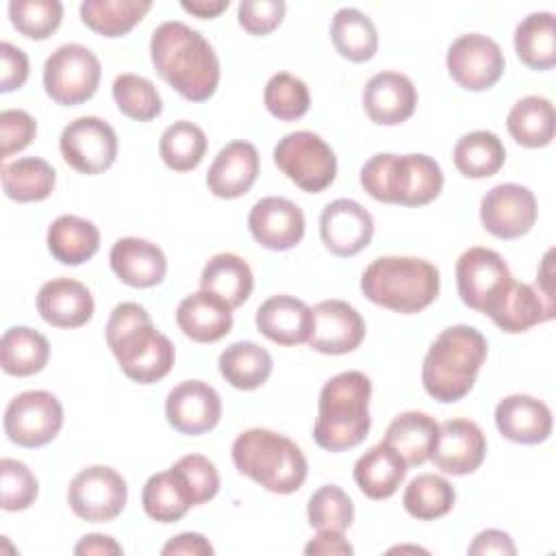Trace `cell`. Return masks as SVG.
I'll return each mask as SVG.
<instances>
[{"mask_svg": "<svg viewBox=\"0 0 556 556\" xmlns=\"http://www.w3.org/2000/svg\"><path fill=\"white\" fill-rule=\"evenodd\" d=\"M306 517L315 530L345 532L354 523L352 497L337 484H324L308 497Z\"/></svg>", "mask_w": 556, "mask_h": 556, "instance_id": "obj_46", "label": "cell"}, {"mask_svg": "<svg viewBox=\"0 0 556 556\" xmlns=\"http://www.w3.org/2000/svg\"><path fill=\"white\" fill-rule=\"evenodd\" d=\"M467 552L471 556H489V554H500V556H515L517 547L510 539L508 532L497 530V528H489L482 530L473 536V541L469 543Z\"/></svg>", "mask_w": 556, "mask_h": 556, "instance_id": "obj_53", "label": "cell"}, {"mask_svg": "<svg viewBox=\"0 0 556 556\" xmlns=\"http://www.w3.org/2000/svg\"><path fill=\"white\" fill-rule=\"evenodd\" d=\"M454 274L463 304L478 313H484L493 298L513 278L504 256L482 245L465 250L456 261Z\"/></svg>", "mask_w": 556, "mask_h": 556, "instance_id": "obj_15", "label": "cell"}, {"mask_svg": "<svg viewBox=\"0 0 556 556\" xmlns=\"http://www.w3.org/2000/svg\"><path fill=\"white\" fill-rule=\"evenodd\" d=\"M452 159L463 176L489 178L502 169L506 161V148L502 139L491 130H471L456 141Z\"/></svg>", "mask_w": 556, "mask_h": 556, "instance_id": "obj_41", "label": "cell"}, {"mask_svg": "<svg viewBox=\"0 0 556 556\" xmlns=\"http://www.w3.org/2000/svg\"><path fill=\"white\" fill-rule=\"evenodd\" d=\"M365 339V319L345 300H321L313 306V330L308 348L319 354L354 352Z\"/></svg>", "mask_w": 556, "mask_h": 556, "instance_id": "obj_19", "label": "cell"}, {"mask_svg": "<svg viewBox=\"0 0 556 556\" xmlns=\"http://www.w3.org/2000/svg\"><path fill=\"white\" fill-rule=\"evenodd\" d=\"M486 350L484 334L473 326L456 324L441 330L421 365L426 393L443 404L463 400L476 384L478 371L486 361Z\"/></svg>", "mask_w": 556, "mask_h": 556, "instance_id": "obj_3", "label": "cell"}, {"mask_svg": "<svg viewBox=\"0 0 556 556\" xmlns=\"http://www.w3.org/2000/svg\"><path fill=\"white\" fill-rule=\"evenodd\" d=\"M517 59L536 72L552 70L556 65V30L554 15L549 11H534L526 15L515 28Z\"/></svg>", "mask_w": 556, "mask_h": 556, "instance_id": "obj_38", "label": "cell"}, {"mask_svg": "<svg viewBox=\"0 0 556 556\" xmlns=\"http://www.w3.org/2000/svg\"><path fill=\"white\" fill-rule=\"evenodd\" d=\"M150 9V0H85L80 20L93 33L113 39L130 33Z\"/></svg>", "mask_w": 556, "mask_h": 556, "instance_id": "obj_40", "label": "cell"}, {"mask_svg": "<svg viewBox=\"0 0 556 556\" xmlns=\"http://www.w3.org/2000/svg\"><path fill=\"white\" fill-rule=\"evenodd\" d=\"M217 367L230 387L239 391H254L269 380L274 358L254 341H237L219 354Z\"/></svg>", "mask_w": 556, "mask_h": 556, "instance_id": "obj_33", "label": "cell"}, {"mask_svg": "<svg viewBox=\"0 0 556 556\" xmlns=\"http://www.w3.org/2000/svg\"><path fill=\"white\" fill-rule=\"evenodd\" d=\"M371 380L356 369L332 376L319 391L315 443L326 452H345L365 441L371 428L369 417Z\"/></svg>", "mask_w": 556, "mask_h": 556, "instance_id": "obj_4", "label": "cell"}, {"mask_svg": "<svg viewBox=\"0 0 556 556\" xmlns=\"http://www.w3.org/2000/svg\"><path fill=\"white\" fill-rule=\"evenodd\" d=\"M484 315H489L502 332L519 334L554 319L556 302L554 295L545 293L541 287L510 278L486 306Z\"/></svg>", "mask_w": 556, "mask_h": 556, "instance_id": "obj_16", "label": "cell"}, {"mask_svg": "<svg viewBox=\"0 0 556 556\" xmlns=\"http://www.w3.org/2000/svg\"><path fill=\"white\" fill-rule=\"evenodd\" d=\"M330 39L334 50L352 61L365 63L378 52V30L371 17L354 7H343L330 22Z\"/></svg>", "mask_w": 556, "mask_h": 556, "instance_id": "obj_35", "label": "cell"}, {"mask_svg": "<svg viewBox=\"0 0 556 556\" xmlns=\"http://www.w3.org/2000/svg\"><path fill=\"white\" fill-rule=\"evenodd\" d=\"M100 76V59L80 43L59 46L43 63V89L63 106H76L93 98Z\"/></svg>", "mask_w": 556, "mask_h": 556, "instance_id": "obj_9", "label": "cell"}, {"mask_svg": "<svg viewBox=\"0 0 556 556\" xmlns=\"http://www.w3.org/2000/svg\"><path fill=\"white\" fill-rule=\"evenodd\" d=\"M304 554H321V556H350L354 547L348 543L343 532L334 530H317V534L304 545Z\"/></svg>", "mask_w": 556, "mask_h": 556, "instance_id": "obj_55", "label": "cell"}, {"mask_svg": "<svg viewBox=\"0 0 556 556\" xmlns=\"http://www.w3.org/2000/svg\"><path fill=\"white\" fill-rule=\"evenodd\" d=\"M126 500V480L106 465L80 469L67 486V504L72 513L89 523L113 521L124 510Z\"/></svg>", "mask_w": 556, "mask_h": 556, "instance_id": "obj_11", "label": "cell"}, {"mask_svg": "<svg viewBox=\"0 0 556 556\" xmlns=\"http://www.w3.org/2000/svg\"><path fill=\"white\" fill-rule=\"evenodd\" d=\"M9 20L24 37L43 41L61 26L63 4L59 0H11Z\"/></svg>", "mask_w": 556, "mask_h": 556, "instance_id": "obj_47", "label": "cell"}, {"mask_svg": "<svg viewBox=\"0 0 556 556\" xmlns=\"http://www.w3.org/2000/svg\"><path fill=\"white\" fill-rule=\"evenodd\" d=\"M48 358L50 343L41 332L28 326H13L4 330L0 339V365L4 374L17 378L35 376L48 365Z\"/></svg>", "mask_w": 556, "mask_h": 556, "instance_id": "obj_36", "label": "cell"}, {"mask_svg": "<svg viewBox=\"0 0 556 556\" xmlns=\"http://www.w3.org/2000/svg\"><path fill=\"white\" fill-rule=\"evenodd\" d=\"M456 502V491L450 484L447 478L437 473H419L415 476L402 495L404 510L419 519V521H432L439 517H445Z\"/></svg>", "mask_w": 556, "mask_h": 556, "instance_id": "obj_42", "label": "cell"}, {"mask_svg": "<svg viewBox=\"0 0 556 556\" xmlns=\"http://www.w3.org/2000/svg\"><path fill=\"white\" fill-rule=\"evenodd\" d=\"M417 89L402 72H378L363 89V106L378 126H397L413 117L417 109Z\"/></svg>", "mask_w": 556, "mask_h": 556, "instance_id": "obj_22", "label": "cell"}, {"mask_svg": "<svg viewBox=\"0 0 556 556\" xmlns=\"http://www.w3.org/2000/svg\"><path fill=\"white\" fill-rule=\"evenodd\" d=\"M256 328L278 345L306 343L313 330V308L295 295H271L256 308Z\"/></svg>", "mask_w": 556, "mask_h": 556, "instance_id": "obj_27", "label": "cell"}, {"mask_svg": "<svg viewBox=\"0 0 556 556\" xmlns=\"http://www.w3.org/2000/svg\"><path fill=\"white\" fill-rule=\"evenodd\" d=\"M63 161L78 174L96 176L106 172L117 159V135L109 122L83 115L70 122L59 139Z\"/></svg>", "mask_w": 556, "mask_h": 556, "instance_id": "obj_12", "label": "cell"}, {"mask_svg": "<svg viewBox=\"0 0 556 556\" xmlns=\"http://www.w3.org/2000/svg\"><path fill=\"white\" fill-rule=\"evenodd\" d=\"M486 456V437L471 419H447L439 424V434L430 452L437 469L450 476L473 473Z\"/></svg>", "mask_w": 556, "mask_h": 556, "instance_id": "obj_21", "label": "cell"}, {"mask_svg": "<svg viewBox=\"0 0 556 556\" xmlns=\"http://www.w3.org/2000/svg\"><path fill=\"white\" fill-rule=\"evenodd\" d=\"M230 0H182L180 7L182 11L200 17V20H213L219 13H224L228 9Z\"/></svg>", "mask_w": 556, "mask_h": 556, "instance_id": "obj_57", "label": "cell"}, {"mask_svg": "<svg viewBox=\"0 0 556 556\" xmlns=\"http://www.w3.org/2000/svg\"><path fill=\"white\" fill-rule=\"evenodd\" d=\"M91 291L74 278H52L37 293V313L54 328H80L93 317Z\"/></svg>", "mask_w": 556, "mask_h": 556, "instance_id": "obj_26", "label": "cell"}, {"mask_svg": "<svg viewBox=\"0 0 556 556\" xmlns=\"http://www.w3.org/2000/svg\"><path fill=\"white\" fill-rule=\"evenodd\" d=\"M361 187L378 202L424 206L443 189L441 165L428 154H374L361 167Z\"/></svg>", "mask_w": 556, "mask_h": 556, "instance_id": "obj_7", "label": "cell"}, {"mask_svg": "<svg viewBox=\"0 0 556 556\" xmlns=\"http://www.w3.org/2000/svg\"><path fill=\"white\" fill-rule=\"evenodd\" d=\"M63 428V406L50 391L30 389L15 395L4 408V434L20 447H41Z\"/></svg>", "mask_w": 556, "mask_h": 556, "instance_id": "obj_10", "label": "cell"}, {"mask_svg": "<svg viewBox=\"0 0 556 556\" xmlns=\"http://www.w3.org/2000/svg\"><path fill=\"white\" fill-rule=\"evenodd\" d=\"M274 163L306 193H321L337 178L334 150L313 130L285 135L274 148Z\"/></svg>", "mask_w": 556, "mask_h": 556, "instance_id": "obj_8", "label": "cell"}, {"mask_svg": "<svg viewBox=\"0 0 556 556\" xmlns=\"http://www.w3.org/2000/svg\"><path fill=\"white\" fill-rule=\"evenodd\" d=\"M208 148V139L204 130L187 119H178L169 124L159 139V154L163 163L174 172H191L195 169Z\"/></svg>", "mask_w": 556, "mask_h": 556, "instance_id": "obj_43", "label": "cell"}, {"mask_svg": "<svg viewBox=\"0 0 556 556\" xmlns=\"http://www.w3.org/2000/svg\"><path fill=\"white\" fill-rule=\"evenodd\" d=\"M200 289L219 295L235 311L252 295L254 276L250 265L239 254L219 252L202 267Z\"/></svg>", "mask_w": 556, "mask_h": 556, "instance_id": "obj_31", "label": "cell"}, {"mask_svg": "<svg viewBox=\"0 0 556 556\" xmlns=\"http://www.w3.org/2000/svg\"><path fill=\"white\" fill-rule=\"evenodd\" d=\"M39 495V482L26 463L15 458L0 460V508L7 513L26 510Z\"/></svg>", "mask_w": 556, "mask_h": 556, "instance_id": "obj_48", "label": "cell"}, {"mask_svg": "<svg viewBox=\"0 0 556 556\" xmlns=\"http://www.w3.org/2000/svg\"><path fill=\"white\" fill-rule=\"evenodd\" d=\"M2 189L13 202H41L46 200L56 185L54 167L39 156H24L0 167Z\"/></svg>", "mask_w": 556, "mask_h": 556, "instance_id": "obj_37", "label": "cell"}, {"mask_svg": "<svg viewBox=\"0 0 556 556\" xmlns=\"http://www.w3.org/2000/svg\"><path fill=\"white\" fill-rule=\"evenodd\" d=\"M263 102L276 119L293 122L306 115L311 106V93L302 78L289 72H278L267 80L263 89Z\"/></svg>", "mask_w": 556, "mask_h": 556, "instance_id": "obj_45", "label": "cell"}, {"mask_svg": "<svg viewBox=\"0 0 556 556\" xmlns=\"http://www.w3.org/2000/svg\"><path fill=\"white\" fill-rule=\"evenodd\" d=\"M319 237L326 250L334 256H356L371 243L374 217L356 200H332L319 215Z\"/></svg>", "mask_w": 556, "mask_h": 556, "instance_id": "obj_17", "label": "cell"}, {"mask_svg": "<svg viewBox=\"0 0 556 556\" xmlns=\"http://www.w3.org/2000/svg\"><path fill=\"white\" fill-rule=\"evenodd\" d=\"M230 454L237 471L269 493H295L308 476L306 456L295 441L267 428L243 430L232 441Z\"/></svg>", "mask_w": 556, "mask_h": 556, "instance_id": "obj_5", "label": "cell"}, {"mask_svg": "<svg viewBox=\"0 0 556 556\" xmlns=\"http://www.w3.org/2000/svg\"><path fill=\"white\" fill-rule=\"evenodd\" d=\"M554 104L543 96H526L513 104L506 117L510 137L523 148H545L554 139Z\"/></svg>", "mask_w": 556, "mask_h": 556, "instance_id": "obj_39", "label": "cell"}, {"mask_svg": "<svg viewBox=\"0 0 556 556\" xmlns=\"http://www.w3.org/2000/svg\"><path fill=\"white\" fill-rule=\"evenodd\" d=\"M287 4L282 0H243L237 9L239 26L256 37L276 30L285 17Z\"/></svg>", "mask_w": 556, "mask_h": 556, "instance_id": "obj_50", "label": "cell"}, {"mask_svg": "<svg viewBox=\"0 0 556 556\" xmlns=\"http://www.w3.org/2000/svg\"><path fill=\"white\" fill-rule=\"evenodd\" d=\"M408 465L384 441L369 447L354 463V482L369 500H389L404 482Z\"/></svg>", "mask_w": 556, "mask_h": 556, "instance_id": "obj_29", "label": "cell"}, {"mask_svg": "<svg viewBox=\"0 0 556 556\" xmlns=\"http://www.w3.org/2000/svg\"><path fill=\"white\" fill-rule=\"evenodd\" d=\"M106 345L124 376L139 384L163 380L176 361L174 343L154 328L150 313L137 302H122L111 311Z\"/></svg>", "mask_w": 556, "mask_h": 556, "instance_id": "obj_2", "label": "cell"}, {"mask_svg": "<svg viewBox=\"0 0 556 556\" xmlns=\"http://www.w3.org/2000/svg\"><path fill=\"white\" fill-rule=\"evenodd\" d=\"M439 289V269L417 256H378L361 276V291L369 302L402 315L428 308Z\"/></svg>", "mask_w": 556, "mask_h": 556, "instance_id": "obj_6", "label": "cell"}, {"mask_svg": "<svg viewBox=\"0 0 556 556\" xmlns=\"http://www.w3.org/2000/svg\"><path fill=\"white\" fill-rule=\"evenodd\" d=\"M261 159L254 143L237 139L226 143L206 172V187L215 198L235 200L245 195L258 178Z\"/></svg>", "mask_w": 556, "mask_h": 556, "instance_id": "obj_23", "label": "cell"}, {"mask_svg": "<svg viewBox=\"0 0 556 556\" xmlns=\"http://www.w3.org/2000/svg\"><path fill=\"white\" fill-rule=\"evenodd\" d=\"M141 506L150 519L159 523H174L187 515L193 500L182 476L169 467L146 480L141 489Z\"/></svg>", "mask_w": 556, "mask_h": 556, "instance_id": "obj_34", "label": "cell"}, {"mask_svg": "<svg viewBox=\"0 0 556 556\" xmlns=\"http://www.w3.org/2000/svg\"><path fill=\"white\" fill-rule=\"evenodd\" d=\"M113 100L117 109L135 122H150L161 115L163 100L152 80L139 74H119L113 80Z\"/></svg>", "mask_w": 556, "mask_h": 556, "instance_id": "obj_44", "label": "cell"}, {"mask_svg": "<svg viewBox=\"0 0 556 556\" xmlns=\"http://www.w3.org/2000/svg\"><path fill=\"white\" fill-rule=\"evenodd\" d=\"M172 467L182 476V480H185V484L191 493L193 506L206 504L217 495V491H219V471H217L215 463L208 460L206 456L187 454V456H180Z\"/></svg>", "mask_w": 556, "mask_h": 556, "instance_id": "obj_49", "label": "cell"}, {"mask_svg": "<svg viewBox=\"0 0 556 556\" xmlns=\"http://www.w3.org/2000/svg\"><path fill=\"white\" fill-rule=\"evenodd\" d=\"M165 417L180 434H204L222 419V397L202 380H182L165 397Z\"/></svg>", "mask_w": 556, "mask_h": 556, "instance_id": "obj_18", "label": "cell"}, {"mask_svg": "<svg viewBox=\"0 0 556 556\" xmlns=\"http://www.w3.org/2000/svg\"><path fill=\"white\" fill-rule=\"evenodd\" d=\"M37 135V122L28 111L4 109L0 113V159H7L15 152H22L33 143Z\"/></svg>", "mask_w": 556, "mask_h": 556, "instance_id": "obj_51", "label": "cell"}, {"mask_svg": "<svg viewBox=\"0 0 556 556\" xmlns=\"http://www.w3.org/2000/svg\"><path fill=\"white\" fill-rule=\"evenodd\" d=\"M150 59L156 74L189 102L208 100L219 85L213 46L185 22H163L152 30Z\"/></svg>", "mask_w": 556, "mask_h": 556, "instance_id": "obj_1", "label": "cell"}, {"mask_svg": "<svg viewBox=\"0 0 556 556\" xmlns=\"http://www.w3.org/2000/svg\"><path fill=\"white\" fill-rule=\"evenodd\" d=\"M28 56L22 48L2 41L0 43V91L9 93L24 87L28 78Z\"/></svg>", "mask_w": 556, "mask_h": 556, "instance_id": "obj_52", "label": "cell"}, {"mask_svg": "<svg viewBox=\"0 0 556 556\" xmlns=\"http://www.w3.org/2000/svg\"><path fill=\"white\" fill-rule=\"evenodd\" d=\"M539 206L534 193L517 182H502L480 200V222L497 239H519L536 224Z\"/></svg>", "mask_w": 556, "mask_h": 556, "instance_id": "obj_14", "label": "cell"}, {"mask_svg": "<svg viewBox=\"0 0 556 556\" xmlns=\"http://www.w3.org/2000/svg\"><path fill=\"white\" fill-rule=\"evenodd\" d=\"M445 65L458 87L486 91L502 78L506 59L495 39L480 33H465L450 43Z\"/></svg>", "mask_w": 556, "mask_h": 556, "instance_id": "obj_13", "label": "cell"}, {"mask_svg": "<svg viewBox=\"0 0 556 556\" xmlns=\"http://www.w3.org/2000/svg\"><path fill=\"white\" fill-rule=\"evenodd\" d=\"M213 552V545L200 532H180L172 536L161 549L163 556H211Z\"/></svg>", "mask_w": 556, "mask_h": 556, "instance_id": "obj_54", "label": "cell"}, {"mask_svg": "<svg viewBox=\"0 0 556 556\" xmlns=\"http://www.w3.org/2000/svg\"><path fill=\"white\" fill-rule=\"evenodd\" d=\"M46 243L59 263L83 265L98 252L100 230L78 215H61L48 226Z\"/></svg>", "mask_w": 556, "mask_h": 556, "instance_id": "obj_32", "label": "cell"}, {"mask_svg": "<svg viewBox=\"0 0 556 556\" xmlns=\"http://www.w3.org/2000/svg\"><path fill=\"white\" fill-rule=\"evenodd\" d=\"M176 324L195 343H215L232 330V308L211 291H195L180 300Z\"/></svg>", "mask_w": 556, "mask_h": 556, "instance_id": "obj_28", "label": "cell"}, {"mask_svg": "<svg viewBox=\"0 0 556 556\" xmlns=\"http://www.w3.org/2000/svg\"><path fill=\"white\" fill-rule=\"evenodd\" d=\"M439 434V424L434 417L421 410H406L393 417L387 426L384 443H389L408 467H419L430 460V452L434 447Z\"/></svg>", "mask_w": 556, "mask_h": 556, "instance_id": "obj_30", "label": "cell"}, {"mask_svg": "<svg viewBox=\"0 0 556 556\" xmlns=\"http://www.w3.org/2000/svg\"><path fill=\"white\" fill-rule=\"evenodd\" d=\"M248 228L261 248L285 252L302 241L306 219L295 202L280 195H267L250 208Z\"/></svg>", "mask_w": 556, "mask_h": 556, "instance_id": "obj_20", "label": "cell"}, {"mask_svg": "<svg viewBox=\"0 0 556 556\" xmlns=\"http://www.w3.org/2000/svg\"><path fill=\"white\" fill-rule=\"evenodd\" d=\"M122 545L113 539V536H106V534H85L76 545H74V554L78 556H91V554H98V556H106V554H122Z\"/></svg>", "mask_w": 556, "mask_h": 556, "instance_id": "obj_56", "label": "cell"}, {"mask_svg": "<svg viewBox=\"0 0 556 556\" xmlns=\"http://www.w3.org/2000/svg\"><path fill=\"white\" fill-rule=\"evenodd\" d=\"M113 274L128 287L150 289L165 280L167 258L163 250L139 237H122L109 252Z\"/></svg>", "mask_w": 556, "mask_h": 556, "instance_id": "obj_25", "label": "cell"}, {"mask_svg": "<svg viewBox=\"0 0 556 556\" xmlns=\"http://www.w3.org/2000/svg\"><path fill=\"white\" fill-rule=\"evenodd\" d=\"M495 426L500 434L519 445H536L552 434L549 406L532 395H506L495 406Z\"/></svg>", "mask_w": 556, "mask_h": 556, "instance_id": "obj_24", "label": "cell"}]
</instances>
